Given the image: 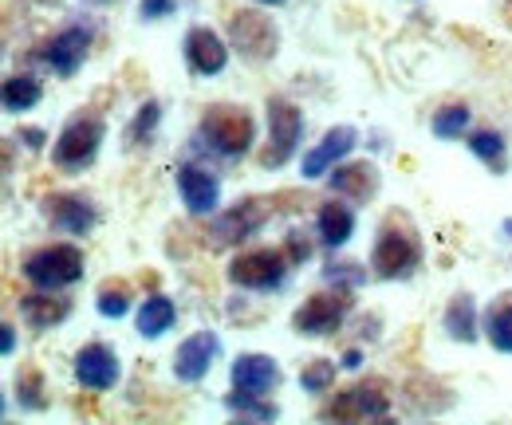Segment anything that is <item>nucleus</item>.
Returning <instances> with one entry per match:
<instances>
[{"label": "nucleus", "mask_w": 512, "mask_h": 425, "mask_svg": "<svg viewBox=\"0 0 512 425\" xmlns=\"http://www.w3.org/2000/svg\"><path fill=\"white\" fill-rule=\"evenodd\" d=\"M221 359V339H217V331H193L186 335L182 343H178V351H174V378L182 382V386H197L201 378H209V370L213 363Z\"/></svg>", "instance_id": "15"}, {"label": "nucleus", "mask_w": 512, "mask_h": 425, "mask_svg": "<svg viewBox=\"0 0 512 425\" xmlns=\"http://www.w3.org/2000/svg\"><path fill=\"white\" fill-rule=\"evenodd\" d=\"M174 182H178V197L182 205L190 209L193 217H213L221 209V178L201 166V162H182L174 170Z\"/></svg>", "instance_id": "14"}, {"label": "nucleus", "mask_w": 512, "mask_h": 425, "mask_svg": "<svg viewBox=\"0 0 512 425\" xmlns=\"http://www.w3.org/2000/svg\"><path fill=\"white\" fill-rule=\"evenodd\" d=\"M284 252H288V260L300 268V264H308L312 260V241H308V233H300V229H292L288 233V241H284Z\"/></svg>", "instance_id": "34"}, {"label": "nucleus", "mask_w": 512, "mask_h": 425, "mask_svg": "<svg viewBox=\"0 0 512 425\" xmlns=\"http://www.w3.org/2000/svg\"><path fill=\"white\" fill-rule=\"evenodd\" d=\"M0 99H4V111H8V115H28V111L40 107V99H44V83H40L36 75H28V71H16V75L4 79Z\"/></svg>", "instance_id": "24"}, {"label": "nucleus", "mask_w": 512, "mask_h": 425, "mask_svg": "<svg viewBox=\"0 0 512 425\" xmlns=\"http://www.w3.org/2000/svg\"><path fill=\"white\" fill-rule=\"evenodd\" d=\"M268 221H272V201L268 197H245V201H237L229 209H217L209 217V233L205 237L217 248H233V244L253 241Z\"/></svg>", "instance_id": "8"}, {"label": "nucleus", "mask_w": 512, "mask_h": 425, "mask_svg": "<svg viewBox=\"0 0 512 425\" xmlns=\"http://www.w3.org/2000/svg\"><path fill=\"white\" fill-rule=\"evenodd\" d=\"M355 205L343 201V197H331L316 209V237H320L323 248H343V244L355 237Z\"/></svg>", "instance_id": "20"}, {"label": "nucleus", "mask_w": 512, "mask_h": 425, "mask_svg": "<svg viewBox=\"0 0 512 425\" xmlns=\"http://www.w3.org/2000/svg\"><path fill=\"white\" fill-rule=\"evenodd\" d=\"M465 146H469V154L481 158L493 174H505V170H509V146H505L501 130H493V126L473 130V134H465Z\"/></svg>", "instance_id": "26"}, {"label": "nucleus", "mask_w": 512, "mask_h": 425, "mask_svg": "<svg viewBox=\"0 0 512 425\" xmlns=\"http://www.w3.org/2000/svg\"><path fill=\"white\" fill-rule=\"evenodd\" d=\"M40 4H52V0H40Z\"/></svg>", "instance_id": "42"}, {"label": "nucleus", "mask_w": 512, "mask_h": 425, "mask_svg": "<svg viewBox=\"0 0 512 425\" xmlns=\"http://www.w3.org/2000/svg\"><path fill=\"white\" fill-rule=\"evenodd\" d=\"M119 378H123V363H119L115 347H107V343H87V347L75 351V382H79L83 390L107 394V390L119 386Z\"/></svg>", "instance_id": "16"}, {"label": "nucleus", "mask_w": 512, "mask_h": 425, "mask_svg": "<svg viewBox=\"0 0 512 425\" xmlns=\"http://www.w3.org/2000/svg\"><path fill=\"white\" fill-rule=\"evenodd\" d=\"M193 142H197V150H209L221 162H241L256 146V119L245 107L213 103V107H205V115L197 122Z\"/></svg>", "instance_id": "1"}, {"label": "nucleus", "mask_w": 512, "mask_h": 425, "mask_svg": "<svg viewBox=\"0 0 512 425\" xmlns=\"http://www.w3.org/2000/svg\"><path fill=\"white\" fill-rule=\"evenodd\" d=\"M347 315H351V292H343V288L316 292L292 311V331L308 335V339H323V335H335Z\"/></svg>", "instance_id": "9"}, {"label": "nucleus", "mask_w": 512, "mask_h": 425, "mask_svg": "<svg viewBox=\"0 0 512 425\" xmlns=\"http://www.w3.org/2000/svg\"><path fill=\"white\" fill-rule=\"evenodd\" d=\"M469 122H473V111H469L465 103H446L442 111H434V119H430V130H434V138H442V142H453V138L469 134Z\"/></svg>", "instance_id": "27"}, {"label": "nucleus", "mask_w": 512, "mask_h": 425, "mask_svg": "<svg viewBox=\"0 0 512 425\" xmlns=\"http://www.w3.org/2000/svg\"><path fill=\"white\" fill-rule=\"evenodd\" d=\"M229 44H233V52L241 60L268 63L276 60V52H280V28L260 8H237L229 16Z\"/></svg>", "instance_id": "7"}, {"label": "nucleus", "mask_w": 512, "mask_h": 425, "mask_svg": "<svg viewBox=\"0 0 512 425\" xmlns=\"http://www.w3.org/2000/svg\"><path fill=\"white\" fill-rule=\"evenodd\" d=\"M229 52H233V44L217 28H209V24H193L190 32H186V40H182L186 67H190V75H197V79L221 75L229 67Z\"/></svg>", "instance_id": "13"}, {"label": "nucleus", "mask_w": 512, "mask_h": 425, "mask_svg": "<svg viewBox=\"0 0 512 425\" xmlns=\"http://www.w3.org/2000/svg\"><path fill=\"white\" fill-rule=\"evenodd\" d=\"M130 300H134V296H130V284H123V280L115 284V280H111V284H103V288H99L95 307H99V315H103V319H123V315L130 311Z\"/></svg>", "instance_id": "29"}, {"label": "nucleus", "mask_w": 512, "mask_h": 425, "mask_svg": "<svg viewBox=\"0 0 512 425\" xmlns=\"http://www.w3.org/2000/svg\"><path fill=\"white\" fill-rule=\"evenodd\" d=\"M103 142H107V122H103V115L79 111V115H71V119L64 122V130L56 134V142H52V162H56V170H64V174H79V170H87V166L99 158Z\"/></svg>", "instance_id": "4"}, {"label": "nucleus", "mask_w": 512, "mask_h": 425, "mask_svg": "<svg viewBox=\"0 0 512 425\" xmlns=\"http://www.w3.org/2000/svg\"><path fill=\"white\" fill-rule=\"evenodd\" d=\"M16 142H24L28 150H44V142H48V134H44L40 126H24V130L16 134Z\"/></svg>", "instance_id": "36"}, {"label": "nucleus", "mask_w": 512, "mask_h": 425, "mask_svg": "<svg viewBox=\"0 0 512 425\" xmlns=\"http://www.w3.org/2000/svg\"><path fill=\"white\" fill-rule=\"evenodd\" d=\"M16 402H20V410H32V414H40L48 406L44 378L36 370H20V378H16Z\"/></svg>", "instance_id": "31"}, {"label": "nucleus", "mask_w": 512, "mask_h": 425, "mask_svg": "<svg viewBox=\"0 0 512 425\" xmlns=\"http://www.w3.org/2000/svg\"><path fill=\"white\" fill-rule=\"evenodd\" d=\"M178 12V0H138V16L142 20H166Z\"/></svg>", "instance_id": "35"}, {"label": "nucleus", "mask_w": 512, "mask_h": 425, "mask_svg": "<svg viewBox=\"0 0 512 425\" xmlns=\"http://www.w3.org/2000/svg\"><path fill=\"white\" fill-rule=\"evenodd\" d=\"M505 233H512V221H505Z\"/></svg>", "instance_id": "41"}, {"label": "nucleus", "mask_w": 512, "mask_h": 425, "mask_svg": "<svg viewBox=\"0 0 512 425\" xmlns=\"http://www.w3.org/2000/svg\"><path fill=\"white\" fill-rule=\"evenodd\" d=\"M335 374H339L335 359H312L300 370V386H304V394H327L335 386Z\"/></svg>", "instance_id": "30"}, {"label": "nucleus", "mask_w": 512, "mask_h": 425, "mask_svg": "<svg viewBox=\"0 0 512 425\" xmlns=\"http://www.w3.org/2000/svg\"><path fill=\"white\" fill-rule=\"evenodd\" d=\"M323 280H327L331 288L355 292V288H363V280H367V268H363V264H327V268H323Z\"/></svg>", "instance_id": "33"}, {"label": "nucleus", "mask_w": 512, "mask_h": 425, "mask_svg": "<svg viewBox=\"0 0 512 425\" xmlns=\"http://www.w3.org/2000/svg\"><path fill=\"white\" fill-rule=\"evenodd\" d=\"M91 40H95V32L87 28V24H67L60 32H52L40 48H36V60L44 63L52 75H60V79H71L83 60H87V52H91Z\"/></svg>", "instance_id": "10"}, {"label": "nucleus", "mask_w": 512, "mask_h": 425, "mask_svg": "<svg viewBox=\"0 0 512 425\" xmlns=\"http://www.w3.org/2000/svg\"><path fill=\"white\" fill-rule=\"evenodd\" d=\"M40 213L64 237H87L99 225V205L87 193H48L40 201Z\"/></svg>", "instance_id": "11"}, {"label": "nucleus", "mask_w": 512, "mask_h": 425, "mask_svg": "<svg viewBox=\"0 0 512 425\" xmlns=\"http://www.w3.org/2000/svg\"><path fill=\"white\" fill-rule=\"evenodd\" d=\"M327 185L335 197L351 201V205H367L375 193H379V166L375 162H339L331 174H327Z\"/></svg>", "instance_id": "19"}, {"label": "nucleus", "mask_w": 512, "mask_h": 425, "mask_svg": "<svg viewBox=\"0 0 512 425\" xmlns=\"http://www.w3.org/2000/svg\"><path fill=\"white\" fill-rule=\"evenodd\" d=\"M253 4H264V8H280V4H288V0H253Z\"/></svg>", "instance_id": "39"}, {"label": "nucleus", "mask_w": 512, "mask_h": 425, "mask_svg": "<svg viewBox=\"0 0 512 425\" xmlns=\"http://www.w3.org/2000/svg\"><path fill=\"white\" fill-rule=\"evenodd\" d=\"M83 4H91V8H107V4H115V0H83Z\"/></svg>", "instance_id": "40"}, {"label": "nucleus", "mask_w": 512, "mask_h": 425, "mask_svg": "<svg viewBox=\"0 0 512 425\" xmlns=\"http://www.w3.org/2000/svg\"><path fill=\"white\" fill-rule=\"evenodd\" d=\"M158 122H162V103H158V99H146V103L138 107L134 122L127 126V142H130V146H146V142L154 138Z\"/></svg>", "instance_id": "28"}, {"label": "nucleus", "mask_w": 512, "mask_h": 425, "mask_svg": "<svg viewBox=\"0 0 512 425\" xmlns=\"http://www.w3.org/2000/svg\"><path fill=\"white\" fill-rule=\"evenodd\" d=\"M264 111H268V142L260 150V170H284L304 142V111L284 95H272Z\"/></svg>", "instance_id": "5"}, {"label": "nucleus", "mask_w": 512, "mask_h": 425, "mask_svg": "<svg viewBox=\"0 0 512 425\" xmlns=\"http://www.w3.org/2000/svg\"><path fill=\"white\" fill-rule=\"evenodd\" d=\"M292 268L296 264L288 260L284 248H249V252H241V256L229 260L225 276L241 292H280L288 284V272Z\"/></svg>", "instance_id": "6"}, {"label": "nucleus", "mask_w": 512, "mask_h": 425, "mask_svg": "<svg viewBox=\"0 0 512 425\" xmlns=\"http://www.w3.org/2000/svg\"><path fill=\"white\" fill-rule=\"evenodd\" d=\"M83 272H87V256H83L79 244H71V241L44 244V248H36V252H28V256L20 260V276H24L32 288H40V292L75 288V284L83 280Z\"/></svg>", "instance_id": "3"}, {"label": "nucleus", "mask_w": 512, "mask_h": 425, "mask_svg": "<svg viewBox=\"0 0 512 425\" xmlns=\"http://www.w3.org/2000/svg\"><path fill=\"white\" fill-rule=\"evenodd\" d=\"M442 327H446V335L453 343H473L477 335H481V311H477V300L473 296H453L446 307V315H442Z\"/></svg>", "instance_id": "23"}, {"label": "nucleus", "mask_w": 512, "mask_h": 425, "mask_svg": "<svg viewBox=\"0 0 512 425\" xmlns=\"http://www.w3.org/2000/svg\"><path fill=\"white\" fill-rule=\"evenodd\" d=\"M20 307V319L32 327V331H52V327H60L71 319V300H64L60 292H28V296H20L16 300Z\"/></svg>", "instance_id": "21"}, {"label": "nucleus", "mask_w": 512, "mask_h": 425, "mask_svg": "<svg viewBox=\"0 0 512 425\" xmlns=\"http://www.w3.org/2000/svg\"><path fill=\"white\" fill-rule=\"evenodd\" d=\"M174 323H178V304L162 292H150L134 311V327L142 339H162L166 331H174Z\"/></svg>", "instance_id": "22"}, {"label": "nucleus", "mask_w": 512, "mask_h": 425, "mask_svg": "<svg viewBox=\"0 0 512 425\" xmlns=\"http://www.w3.org/2000/svg\"><path fill=\"white\" fill-rule=\"evenodd\" d=\"M343 366H347V370H355V366H363V355H359V351H347V355H343Z\"/></svg>", "instance_id": "38"}, {"label": "nucleus", "mask_w": 512, "mask_h": 425, "mask_svg": "<svg viewBox=\"0 0 512 425\" xmlns=\"http://www.w3.org/2000/svg\"><path fill=\"white\" fill-rule=\"evenodd\" d=\"M481 335L493 343V351L512 355V292L497 296L493 304L481 311Z\"/></svg>", "instance_id": "25"}, {"label": "nucleus", "mask_w": 512, "mask_h": 425, "mask_svg": "<svg viewBox=\"0 0 512 425\" xmlns=\"http://www.w3.org/2000/svg\"><path fill=\"white\" fill-rule=\"evenodd\" d=\"M229 410L241 414V418H256V422H272L280 410L268 402V398H256V394H229Z\"/></svg>", "instance_id": "32"}, {"label": "nucleus", "mask_w": 512, "mask_h": 425, "mask_svg": "<svg viewBox=\"0 0 512 425\" xmlns=\"http://www.w3.org/2000/svg\"><path fill=\"white\" fill-rule=\"evenodd\" d=\"M422 268V241H418V229L410 225V217L402 213H390L375 237L371 248V272L379 280H406Z\"/></svg>", "instance_id": "2"}, {"label": "nucleus", "mask_w": 512, "mask_h": 425, "mask_svg": "<svg viewBox=\"0 0 512 425\" xmlns=\"http://www.w3.org/2000/svg\"><path fill=\"white\" fill-rule=\"evenodd\" d=\"M390 414V398L379 382H355L351 390L335 394L327 406H323V418L331 422H379Z\"/></svg>", "instance_id": "12"}, {"label": "nucleus", "mask_w": 512, "mask_h": 425, "mask_svg": "<svg viewBox=\"0 0 512 425\" xmlns=\"http://www.w3.org/2000/svg\"><path fill=\"white\" fill-rule=\"evenodd\" d=\"M355 146H359V130H355V126H331L320 142L304 154V162H300L304 182H320V178H327L339 162H347V158H351V150H355Z\"/></svg>", "instance_id": "17"}, {"label": "nucleus", "mask_w": 512, "mask_h": 425, "mask_svg": "<svg viewBox=\"0 0 512 425\" xmlns=\"http://www.w3.org/2000/svg\"><path fill=\"white\" fill-rule=\"evenodd\" d=\"M0 343H4V355H12V351H16V327H12V323H4V327H0Z\"/></svg>", "instance_id": "37"}, {"label": "nucleus", "mask_w": 512, "mask_h": 425, "mask_svg": "<svg viewBox=\"0 0 512 425\" xmlns=\"http://www.w3.org/2000/svg\"><path fill=\"white\" fill-rule=\"evenodd\" d=\"M229 378H233V390L237 394H256V398H268L280 382H284V370L276 359L268 355H256V351H245L237 355L233 366H229Z\"/></svg>", "instance_id": "18"}]
</instances>
